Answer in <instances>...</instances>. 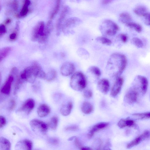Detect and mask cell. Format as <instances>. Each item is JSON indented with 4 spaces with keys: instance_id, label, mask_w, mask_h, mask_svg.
Returning <instances> with one entry per match:
<instances>
[{
    "instance_id": "obj_1",
    "label": "cell",
    "mask_w": 150,
    "mask_h": 150,
    "mask_svg": "<svg viewBox=\"0 0 150 150\" xmlns=\"http://www.w3.org/2000/svg\"><path fill=\"white\" fill-rule=\"evenodd\" d=\"M127 59L124 54L118 53L112 54L107 62L105 70L107 74L116 79L120 76L125 69Z\"/></svg>"
},
{
    "instance_id": "obj_2",
    "label": "cell",
    "mask_w": 150,
    "mask_h": 150,
    "mask_svg": "<svg viewBox=\"0 0 150 150\" xmlns=\"http://www.w3.org/2000/svg\"><path fill=\"white\" fill-rule=\"evenodd\" d=\"M42 69L41 66L38 63L35 62L32 65L26 68L20 76L24 81L33 83L37 77L39 72Z\"/></svg>"
},
{
    "instance_id": "obj_3",
    "label": "cell",
    "mask_w": 150,
    "mask_h": 150,
    "mask_svg": "<svg viewBox=\"0 0 150 150\" xmlns=\"http://www.w3.org/2000/svg\"><path fill=\"white\" fill-rule=\"evenodd\" d=\"M71 88L77 91H82L87 85V80L84 75L81 71H76L71 76L70 82Z\"/></svg>"
},
{
    "instance_id": "obj_4",
    "label": "cell",
    "mask_w": 150,
    "mask_h": 150,
    "mask_svg": "<svg viewBox=\"0 0 150 150\" xmlns=\"http://www.w3.org/2000/svg\"><path fill=\"white\" fill-rule=\"evenodd\" d=\"M99 29L103 35L111 36L117 33L119 27L113 21L110 20H106L100 25Z\"/></svg>"
},
{
    "instance_id": "obj_5",
    "label": "cell",
    "mask_w": 150,
    "mask_h": 150,
    "mask_svg": "<svg viewBox=\"0 0 150 150\" xmlns=\"http://www.w3.org/2000/svg\"><path fill=\"white\" fill-rule=\"evenodd\" d=\"M133 86L139 90L142 95L146 92L148 86V81L146 77L140 75L136 76L134 79Z\"/></svg>"
},
{
    "instance_id": "obj_6",
    "label": "cell",
    "mask_w": 150,
    "mask_h": 150,
    "mask_svg": "<svg viewBox=\"0 0 150 150\" xmlns=\"http://www.w3.org/2000/svg\"><path fill=\"white\" fill-rule=\"evenodd\" d=\"M30 125L33 131L35 133L44 135L47 132L48 126L41 120L36 119H33L30 121Z\"/></svg>"
},
{
    "instance_id": "obj_7",
    "label": "cell",
    "mask_w": 150,
    "mask_h": 150,
    "mask_svg": "<svg viewBox=\"0 0 150 150\" xmlns=\"http://www.w3.org/2000/svg\"><path fill=\"white\" fill-rule=\"evenodd\" d=\"M44 23L43 22H41L33 29L31 38L32 41L39 42L44 36Z\"/></svg>"
},
{
    "instance_id": "obj_8",
    "label": "cell",
    "mask_w": 150,
    "mask_h": 150,
    "mask_svg": "<svg viewBox=\"0 0 150 150\" xmlns=\"http://www.w3.org/2000/svg\"><path fill=\"white\" fill-rule=\"evenodd\" d=\"M138 91L133 86L131 87L125 95L124 101L129 104H132L136 102L139 94Z\"/></svg>"
},
{
    "instance_id": "obj_9",
    "label": "cell",
    "mask_w": 150,
    "mask_h": 150,
    "mask_svg": "<svg viewBox=\"0 0 150 150\" xmlns=\"http://www.w3.org/2000/svg\"><path fill=\"white\" fill-rule=\"evenodd\" d=\"M75 70L74 64L71 62H67L62 65L60 69V72L62 76H67L74 74Z\"/></svg>"
},
{
    "instance_id": "obj_10",
    "label": "cell",
    "mask_w": 150,
    "mask_h": 150,
    "mask_svg": "<svg viewBox=\"0 0 150 150\" xmlns=\"http://www.w3.org/2000/svg\"><path fill=\"white\" fill-rule=\"evenodd\" d=\"M81 22L80 19L76 17L71 18L68 19L62 26V30L64 33L70 32V29L75 27Z\"/></svg>"
},
{
    "instance_id": "obj_11",
    "label": "cell",
    "mask_w": 150,
    "mask_h": 150,
    "mask_svg": "<svg viewBox=\"0 0 150 150\" xmlns=\"http://www.w3.org/2000/svg\"><path fill=\"white\" fill-rule=\"evenodd\" d=\"M150 135V133L148 130H146L142 134L135 138L128 143L127 145V149H130L135 146L141 142L148 138Z\"/></svg>"
},
{
    "instance_id": "obj_12",
    "label": "cell",
    "mask_w": 150,
    "mask_h": 150,
    "mask_svg": "<svg viewBox=\"0 0 150 150\" xmlns=\"http://www.w3.org/2000/svg\"><path fill=\"white\" fill-rule=\"evenodd\" d=\"M124 81L120 76L117 78L111 90L110 95L112 97L116 96L120 92Z\"/></svg>"
},
{
    "instance_id": "obj_13",
    "label": "cell",
    "mask_w": 150,
    "mask_h": 150,
    "mask_svg": "<svg viewBox=\"0 0 150 150\" xmlns=\"http://www.w3.org/2000/svg\"><path fill=\"white\" fill-rule=\"evenodd\" d=\"M35 105V102L33 99H28L25 101L17 111L24 112L28 115L33 109Z\"/></svg>"
},
{
    "instance_id": "obj_14",
    "label": "cell",
    "mask_w": 150,
    "mask_h": 150,
    "mask_svg": "<svg viewBox=\"0 0 150 150\" xmlns=\"http://www.w3.org/2000/svg\"><path fill=\"white\" fill-rule=\"evenodd\" d=\"M32 147V142L28 139H24L18 142L15 149L16 150H30Z\"/></svg>"
},
{
    "instance_id": "obj_15",
    "label": "cell",
    "mask_w": 150,
    "mask_h": 150,
    "mask_svg": "<svg viewBox=\"0 0 150 150\" xmlns=\"http://www.w3.org/2000/svg\"><path fill=\"white\" fill-rule=\"evenodd\" d=\"M110 87V83L107 79L103 78L99 80L97 84V88L101 93L107 94L108 92Z\"/></svg>"
},
{
    "instance_id": "obj_16",
    "label": "cell",
    "mask_w": 150,
    "mask_h": 150,
    "mask_svg": "<svg viewBox=\"0 0 150 150\" xmlns=\"http://www.w3.org/2000/svg\"><path fill=\"white\" fill-rule=\"evenodd\" d=\"M14 76L10 74L1 89V92L5 95H8L10 92L11 84L14 80Z\"/></svg>"
},
{
    "instance_id": "obj_17",
    "label": "cell",
    "mask_w": 150,
    "mask_h": 150,
    "mask_svg": "<svg viewBox=\"0 0 150 150\" xmlns=\"http://www.w3.org/2000/svg\"><path fill=\"white\" fill-rule=\"evenodd\" d=\"M109 124L106 122H100L95 125L90 129L87 134V137L89 139H91L94 133L99 130L107 127Z\"/></svg>"
},
{
    "instance_id": "obj_18",
    "label": "cell",
    "mask_w": 150,
    "mask_h": 150,
    "mask_svg": "<svg viewBox=\"0 0 150 150\" xmlns=\"http://www.w3.org/2000/svg\"><path fill=\"white\" fill-rule=\"evenodd\" d=\"M87 74L89 77H93L95 79H99L101 75L100 69L97 67L93 66L88 69Z\"/></svg>"
},
{
    "instance_id": "obj_19",
    "label": "cell",
    "mask_w": 150,
    "mask_h": 150,
    "mask_svg": "<svg viewBox=\"0 0 150 150\" xmlns=\"http://www.w3.org/2000/svg\"><path fill=\"white\" fill-rule=\"evenodd\" d=\"M50 110L49 107L45 104L40 105L37 109L38 116L41 117L47 116L50 112Z\"/></svg>"
},
{
    "instance_id": "obj_20",
    "label": "cell",
    "mask_w": 150,
    "mask_h": 150,
    "mask_svg": "<svg viewBox=\"0 0 150 150\" xmlns=\"http://www.w3.org/2000/svg\"><path fill=\"white\" fill-rule=\"evenodd\" d=\"M118 126L120 128H123L126 127H131L135 125V123L132 120L129 118L122 119L117 123Z\"/></svg>"
},
{
    "instance_id": "obj_21",
    "label": "cell",
    "mask_w": 150,
    "mask_h": 150,
    "mask_svg": "<svg viewBox=\"0 0 150 150\" xmlns=\"http://www.w3.org/2000/svg\"><path fill=\"white\" fill-rule=\"evenodd\" d=\"M72 107V103L69 102L62 106L60 110V113L63 116H67L71 113Z\"/></svg>"
},
{
    "instance_id": "obj_22",
    "label": "cell",
    "mask_w": 150,
    "mask_h": 150,
    "mask_svg": "<svg viewBox=\"0 0 150 150\" xmlns=\"http://www.w3.org/2000/svg\"><path fill=\"white\" fill-rule=\"evenodd\" d=\"M11 147V143L8 139L3 137H0V150H9Z\"/></svg>"
},
{
    "instance_id": "obj_23",
    "label": "cell",
    "mask_w": 150,
    "mask_h": 150,
    "mask_svg": "<svg viewBox=\"0 0 150 150\" xmlns=\"http://www.w3.org/2000/svg\"><path fill=\"white\" fill-rule=\"evenodd\" d=\"M82 112L86 114L91 113L93 110V107L92 104L87 102L83 103L81 107Z\"/></svg>"
},
{
    "instance_id": "obj_24",
    "label": "cell",
    "mask_w": 150,
    "mask_h": 150,
    "mask_svg": "<svg viewBox=\"0 0 150 150\" xmlns=\"http://www.w3.org/2000/svg\"><path fill=\"white\" fill-rule=\"evenodd\" d=\"M133 119L137 120L146 119L150 118V112L134 113L132 115Z\"/></svg>"
},
{
    "instance_id": "obj_25",
    "label": "cell",
    "mask_w": 150,
    "mask_h": 150,
    "mask_svg": "<svg viewBox=\"0 0 150 150\" xmlns=\"http://www.w3.org/2000/svg\"><path fill=\"white\" fill-rule=\"evenodd\" d=\"M119 19L121 22L126 25L131 22L132 18L129 13L127 12H123L120 14Z\"/></svg>"
},
{
    "instance_id": "obj_26",
    "label": "cell",
    "mask_w": 150,
    "mask_h": 150,
    "mask_svg": "<svg viewBox=\"0 0 150 150\" xmlns=\"http://www.w3.org/2000/svg\"><path fill=\"white\" fill-rule=\"evenodd\" d=\"M134 11L136 15L140 16H143L147 13L146 8L142 6L136 7L134 9Z\"/></svg>"
},
{
    "instance_id": "obj_27",
    "label": "cell",
    "mask_w": 150,
    "mask_h": 150,
    "mask_svg": "<svg viewBox=\"0 0 150 150\" xmlns=\"http://www.w3.org/2000/svg\"><path fill=\"white\" fill-rule=\"evenodd\" d=\"M126 25L127 26L134 29L138 33L141 32L142 30V27L138 23L131 22L127 23Z\"/></svg>"
},
{
    "instance_id": "obj_28",
    "label": "cell",
    "mask_w": 150,
    "mask_h": 150,
    "mask_svg": "<svg viewBox=\"0 0 150 150\" xmlns=\"http://www.w3.org/2000/svg\"><path fill=\"white\" fill-rule=\"evenodd\" d=\"M11 51V48L9 47H3L0 50V60L1 61Z\"/></svg>"
},
{
    "instance_id": "obj_29",
    "label": "cell",
    "mask_w": 150,
    "mask_h": 150,
    "mask_svg": "<svg viewBox=\"0 0 150 150\" xmlns=\"http://www.w3.org/2000/svg\"><path fill=\"white\" fill-rule=\"evenodd\" d=\"M97 42L103 45H110L112 43L111 41L104 36H99L96 38Z\"/></svg>"
},
{
    "instance_id": "obj_30",
    "label": "cell",
    "mask_w": 150,
    "mask_h": 150,
    "mask_svg": "<svg viewBox=\"0 0 150 150\" xmlns=\"http://www.w3.org/2000/svg\"><path fill=\"white\" fill-rule=\"evenodd\" d=\"M77 52L79 57L83 59H87L89 56V54L88 51L83 48H79Z\"/></svg>"
},
{
    "instance_id": "obj_31",
    "label": "cell",
    "mask_w": 150,
    "mask_h": 150,
    "mask_svg": "<svg viewBox=\"0 0 150 150\" xmlns=\"http://www.w3.org/2000/svg\"><path fill=\"white\" fill-rule=\"evenodd\" d=\"M57 73L56 71L53 69H51L46 74L45 79L47 81H51L54 79Z\"/></svg>"
},
{
    "instance_id": "obj_32",
    "label": "cell",
    "mask_w": 150,
    "mask_h": 150,
    "mask_svg": "<svg viewBox=\"0 0 150 150\" xmlns=\"http://www.w3.org/2000/svg\"><path fill=\"white\" fill-rule=\"evenodd\" d=\"M131 42L133 45L139 48H142L144 45L142 40L138 38H133L131 40Z\"/></svg>"
},
{
    "instance_id": "obj_33",
    "label": "cell",
    "mask_w": 150,
    "mask_h": 150,
    "mask_svg": "<svg viewBox=\"0 0 150 150\" xmlns=\"http://www.w3.org/2000/svg\"><path fill=\"white\" fill-rule=\"evenodd\" d=\"M58 119L57 117L54 116L52 117L49 124L50 127L52 130L56 129L58 125Z\"/></svg>"
},
{
    "instance_id": "obj_34",
    "label": "cell",
    "mask_w": 150,
    "mask_h": 150,
    "mask_svg": "<svg viewBox=\"0 0 150 150\" xmlns=\"http://www.w3.org/2000/svg\"><path fill=\"white\" fill-rule=\"evenodd\" d=\"M102 143V141L100 139L96 138L95 139L93 143L92 148H93V149L99 150L101 146Z\"/></svg>"
},
{
    "instance_id": "obj_35",
    "label": "cell",
    "mask_w": 150,
    "mask_h": 150,
    "mask_svg": "<svg viewBox=\"0 0 150 150\" xmlns=\"http://www.w3.org/2000/svg\"><path fill=\"white\" fill-rule=\"evenodd\" d=\"M117 37L120 40L124 43L126 42L127 41L128 37L127 35L125 34H120Z\"/></svg>"
},
{
    "instance_id": "obj_36",
    "label": "cell",
    "mask_w": 150,
    "mask_h": 150,
    "mask_svg": "<svg viewBox=\"0 0 150 150\" xmlns=\"http://www.w3.org/2000/svg\"><path fill=\"white\" fill-rule=\"evenodd\" d=\"M143 17L145 24L147 25H150V13L147 12Z\"/></svg>"
},
{
    "instance_id": "obj_37",
    "label": "cell",
    "mask_w": 150,
    "mask_h": 150,
    "mask_svg": "<svg viewBox=\"0 0 150 150\" xmlns=\"http://www.w3.org/2000/svg\"><path fill=\"white\" fill-rule=\"evenodd\" d=\"M92 91L90 89H87L84 91L83 93V96L86 98H89L92 96Z\"/></svg>"
},
{
    "instance_id": "obj_38",
    "label": "cell",
    "mask_w": 150,
    "mask_h": 150,
    "mask_svg": "<svg viewBox=\"0 0 150 150\" xmlns=\"http://www.w3.org/2000/svg\"><path fill=\"white\" fill-rule=\"evenodd\" d=\"M47 141L48 142L52 145H56L59 143V140L58 139L56 138H49Z\"/></svg>"
},
{
    "instance_id": "obj_39",
    "label": "cell",
    "mask_w": 150,
    "mask_h": 150,
    "mask_svg": "<svg viewBox=\"0 0 150 150\" xmlns=\"http://www.w3.org/2000/svg\"><path fill=\"white\" fill-rule=\"evenodd\" d=\"M28 11V6L24 4V5L20 12V15L22 16H24L27 13Z\"/></svg>"
},
{
    "instance_id": "obj_40",
    "label": "cell",
    "mask_w": 150,
    "mask_h": 150,
    "mask_svg": "<svg viewBox=\"0 0 150 150\" xmlns=\"http://www.w3.org/2000/svg\"><path fill=\"white\" fill-rule=\"evenodd\" d=\"M78 129V126L75 125L69 126L65 128V129L67 131H75Z\"/></svg>"
},
{
    "instance_id": "obj_41",
    "label": "cell",
    "mask_w": 150,
    "mask_h": 150,
    "mask_svg": "<svg viewBox=\"0 0 150 150\" xmlns=\"http://www.w3.org/2000/svg\"><path fill=\"white\" fill-rule=\"evenodd\" d=\"M6 120L5 118L2 116H0V128L3 127L6 125Z\"/></svg>"
},
{
    "instance_id": "obj_42",
    "label": "cell",
    "mask_w": 150,
    "mask_h": 150,
    "mask_svg": "<svg viewBox=\"0 0 150 150\" xmlns=\"http://www.w3.org/2000/svg\"><path fill=\"white\" fill-rule=\"evenodd\" d=\"M6 29L5 25L3 24H1L0 26V35H4L6 32Z\"/></svg>"
},
{
    "instance_id": "obj_43",
    "label": "cell",
    "mask_w": 150,
    "mask_h": 150,
    "mask_svg": "<svg viewBox=\"0 0 150 150\" xmlns=\"http://www.w3.org/2000/svg\"><path fill=\"white\" fill-rule=\"evenodd\" d=\"M15 102L14 100H11L10 101L9 106V110H12L15 108Z\"/></svg>"
},
{
    "instance_id": "obj_44",
    "label": "cell",
    "mask_w": 150,
    "mask_h": 150,
    "mask_svg": "<svg viewBox=\"0 0 150 150\" xmlns=\"http://www.w3.org/2000/svg\"><path fill=\"white\" fill-rule=\"evenodd\" d=\"M74 143L76 147L80 148L82 147L80 142L76 137L74 139Z\"/></svg>"
},
{
    "instance_id": "obj_45",
    "label": "cell",
    "mask_w": 150,
    "mask_h": 150,
    "mask_svg": "<svg viewBox=\"0 0 150 150\" xmlns=\"http://www.w3.org/2000/svg\"><path fill=\"white\" fill-rule=\"evenodd\" d=\"M16 34L15 33H13L11 34L9 36V38L11 40H14L16 39Z\"/></svg>"
},
{
    "instance_id": "obj_46",
    "label": "cell",
    "mask_w": 150,
    "mask_h": 150,
    "mask_svg": "<svg viewBox=\"0 0 150 150\" xmlns=\"http://www.w3.org/2000/svg\"><path fill=\"white\" fill-rule=\"evenodd\" d=\"M110 143L109 142H107L104 146L103 149L111 150V149H110Z\"/></svg>"
},
{
    "instance_id": "obj_47",
    "label": "cell",
    "mask_w": 150,
    "mask_h": 150,
    "mask_svg": "<svg viewBox=\"0 0 150 150\" xmlns=\"http://www.w3.org/2000/svg\"><path fill=\"white\" fill-rule=\"evenodd\" d=\"M80 150H92V149L88 146L81 147L80 148Z\"/></svg>"
},
{
    "instance_id": "obj_48",
    "label": "cell",
    "mask_w": 150,
    "mask_h": 150,
    "mask_svg": "<svg viewBox=\"0 0 150 150\" xmlns=\"http://www.w3.org/2000/svg\"><path fill=\"white\" fill-rule=\"evenodd\" d=\"M112 0H103L102 3L103 4H106L110 3Z\"/></svg>"
},
{
    "instance_id": "obj_49",
    "label": "cell",
    "mask_w": 150,
    "mask_h": 150,
    "mask_svg": "<svg viewBox=\"0 0 150 150\" xmlns=\"http://www.w3.org/2000/svg\"><path fill=\"white\" fill-rule=\"evenodd\" d=\"M30 3V1L29 0H25L24 4L28 6Z\"/></svg>"
},
{
    "instance_id": "obj_50",
    "label": "cell",
    "mask_w": 150,
    "mask_h": 150,
    "mask_svg": "<svg viewBox=\"0 0 150 150\" xmlns=\"http://www.w3.org/2000/svg\"><path fill=\"white\" fill-rule=\"evenodd\" d=\"M76 137L75 136H72L70 138H69L68 139L69 141H72L74 139V138Z\"/></svg>"
},
{
    "instance_id": "obj_51",
    "label": "cell",
    "mask_w": 150,
    "mask_h": 150,
    "mask_svg": "<svg viewBox=\"0 0 150 150\" xmlns=\"http://www.w3.org/2000/svg\"><path fill=\"white\" fill-rule=\"evenodd\" d=\"M11 22V20L10 19H8L6 20V21L5 23H10V22Z\"/></svg>"
}]
</instances>
